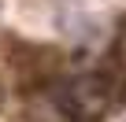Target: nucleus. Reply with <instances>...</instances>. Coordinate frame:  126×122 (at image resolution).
<instances>
[{
	"mask_svg": "<svg viewBox=\"0 0 126 122\" xmlns=\"http://www.w3.org/2000/svg\"><path fill=\"white\" fill-rule=\"evenodd\" d=\"M56 104L71 122H100L119 104V93L104 70H89V74H74L63 81L56 89Z\"/></svg>",
	"mask_w": 126,
	"mask_h": 122,
	"instance_id": "obj_1",
	"label": "nucleus"
},
{
	"mask_svg": "<svg viewBox=\"0 0 126 122\" xmlns=\"http://www.w3.org/2000/svg\"><path fill=\"white\" fill-rule=\"evenodd\" d=\"M100 70H104L108 81L115 85L119 100H126V22L119 26V33H115V41H111V52L104 55V67H100Z\"/></svg>",
	"mask_w": 126,
	"mask_h": 122,
	"instance_id": "obj_2",
	"label": "nucleus"
},
{
	"mask_svg": "<svg viewBox=\"0 0 126 122\" xmlns=\"http://www.w3.org/2000/svg\"><path fill=\"white\" fill-rule=\"evenodd\" d=\"M0 107H4V81H0Z\"/></svg>",
	"mask_w": 126,
	"mask_h": 122,
	"instance_id": "obj_3",
	"label": "nucleus"
}]
</instances>
